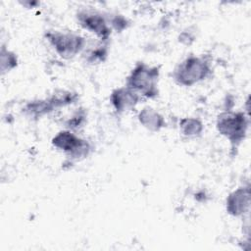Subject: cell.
<instances>
[{"mask_svg": "<svg viewBox=\"0 0 251 251\" xmlns=\"http://www.w3.org/2000/svg\"><path fill=\"white\" fill-rule=\"evenodd\" d=\"M44 36L54 51L66 60L73 59L80 54L86 46L85 38L74 31L48 30Z\"/></svg>", "mask_w": 251, "mask_h": 251, "instance_id": "cell-5", "label": "cell"}, {"mask_svg": "<svg viewBox=\"0 0 251 251\" xmlns=\"http://www.w3.org/2000/svg\"><path fill=\"white\" fill-rule=\"evenodd\" d=\"M216 128L236 149L246 138L249 128V116L243 111L226 110L216 120Z\"/></svg>", "mask_w": 251, "mask_h": 251, "instance_id": "cell-3", "label": "cell"}, {"mask_svg": "<svg viewBox=\"0 0 251 251\" xmlns=\"http://www.w3.org/2000/svg\"><path fill=\"white\" fill-rule=\"evenodd\" d=\"M0 56H1V74L2 75L10 73L15 68H17L19 60L15 52L9 50L4 45H2Z\"/></svg>", "mask_w": 251, "mask_h": 251, "instance_id": "cell-13", "label": "cell"}, {"mask_svg": "<svg viewBox=\"0 0 251 251\" xmlns=\"http://www.w3.org/2000/svg\"><path fill=\"white\" fill-rule=\"evenodd\" d=\"M137 120L145 129L151 132H159L166 127L164 116L150 106H145L138 112Z\"/></svg>", "mask_w": 251, "mask_h": 251, "instance_id": "cell-9", "label": "cell"}, {"mask_svg": "<svg viewBox=\"0 0 251 251\" xmlns=\"http://www.w3.org/2000/svg\"><path fill=\"white\" fill-rule=\"evenodd\" d=\"M250 186L243 185L228 193L226 199V211L234 218L243 217L250 209Z\"/></svg>", "mask_w": 251, "mask_h": 251, "instance_id": "cell-7", "label": "cell"}, {"mask_svg": "<svg viewBox=\"0 0 251 251\" xmlns=\"http://www.w3.org/2000/svg\"><path fill=\"white\" fill-rule=\"evenodd\" d=\"M108 22H109L111 28L115 29L118 32H122L123 30L126 29L129 25V23L126 20V18H125L123 15H119V14L111 15L108 18Z\"/></svg>", "mask_w": 251, "mask_h": 251, "instance_id": "cell-16", "label": "cell"}, {"mask_svg": "<svg viewBox=\"0 0 251 251\" xmlns=\"http://www.w3.org/2000/svg\"><path fill=\"white\" fill-rule=\"evenodd\" d=\"M51 144L54 148L63 152L70 162H79L84 160L89 156L92 150L88 140L67 128L58 131L52 137Z\"/></svg>", "mask_w": 251, "mask_h": 251, "instance_id": "cell-4", "label": "cell"}, {"mask_svg": "<svg viewBox=\"0 0 251 251\" xmlns=\"http://www.w3.org/2000/svg\"><path fill=\"white\" fill-rule=\"evenodd\" d=\"M178 127L180 133L186 138H196L204 131L203 122L195 117H184L179 120Z\"/></svg>", "mask_w": 251, "mask_h": 251, "instance_id": "cell-11", "label": "cell"}, {"mask_svg": "<svg viewBox=\"0 0 251 251\" xmlns=\"http://www.w3.org/2000/svg\"><path fill=\"white\" fill-rule=\"evenodd\" d=\"M75 18L83 29L93 33L102 43L108 42L112 28L109 25L108 18L102 13L91 9H81L76 13Z\"/></svg>", "mask_w": 251, "mask_h": 251, "instance_id": "cell-6", "label": "cell"}, {"mask_svg": "<svg viewBox=\"0 0 251 251\" xmlns=\"http://www.w3.org/2000/svg\"><path fill=\"white\" fill-rule=\"evenodd\" d=\"M160 67L143 61L135 63L126 77V86L135 91L141 98L154 99L159 95Z\"/></svg>", "mask_w": 251, "mask_h": 251, "instance_id": "cell-2", "label": "cell"}, {"mask_svg": "<svg viewBox=\"0 0 251 251\" xmlns=\"http://www.w3.org/2000/svg\"><path fill=\"white\" fill-rule=\"evenodd\" d=\"M109 99L114 111L121 115L135 109L141 97L135 91L125 85L113 89Z\"/></svg>", "mask_w": 251, "mask_h": 251, "instance_id": "cell-8", "label": "cell"}, {"mask_svg": "<svg viewBox=\"0 0 251 251\" xmlns=\"http://www.w3.org/2000/svg\"><path fill=\"white\" fill-rule=\"evenodd\" d=\"M55 107L50 101V99H34L25 103L23 107V113L27 118L31 120H39L55 111Z\"/></svg>", "mask_w": 251, "mask_h": 251, "instance_id": "cell-10", "label": "cell"}, {"mask_svg": "<svg viewBox=\"0 0 251 251\" xmlns=\"http://www.w3.org/2000/svg\"><path fill=\"white\" fill-rule=\"evenodd\" d=\"M86 122V112L83 109H77L73 116L65 122V126L67 129L72 131H76L81 128Z\"/></svg>", "mask_w": 251, "mask_h": 251, "instance_id": "cell-14", "label": "cell"}, {"mask_svg": "<svg viewBox=\"0 0 251 251\" xmlns=\"http://www.w3.org/2000/svg\"><path fill=\"white\" fill-rule=\"evenodd\" d=\"M213 68L210 59L204 55H188L174 69V81L182 87H191L212 75Z\"/></svg>", "mask_w": 251, "mask_h": 251, "instance_id": "cell-1", "label": "cell"}, {"mask_svg": "<svg viewBox=\"0 0 251 251\" xmlns=\"http://www.w3.org/2000/svg\"><path fill=\"white\" fill-rule=\"evenodd\" d=\"M107 56H108L107 46L101 44L100 46H97L96 48L89 50L86 60L91 64H98V63L104 62Z\"/></svg>", "mask_w": 251, "mask_h": 251, "instance_id": "cell-15", "label": "cell"}, {"mask_svg": "<svg viewBox=\"0 0 251 251\" xmlns=\"http://www.w3.org/2000/svg\"><path fill=\"white\" fill-rule=\"evenodd\" d=\"M48 98L50 99L55 109L57 110V109L75 104L78 99V95L77 93L71 90L58 89L53 94H51Z\"/></svg>", "mask_w": 251, "mask_h": 251, "instance_id": "cell-12", "label": "cell"}]
</instances>
